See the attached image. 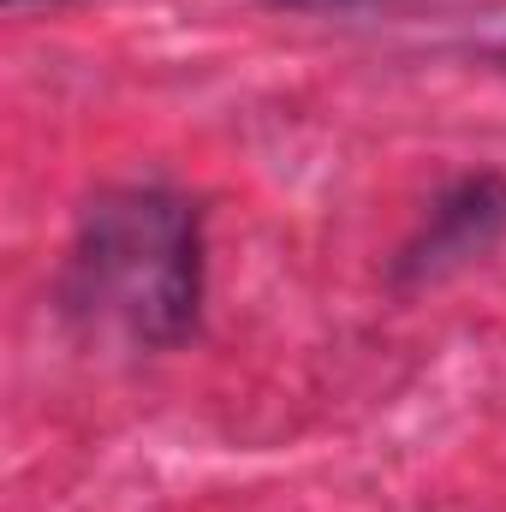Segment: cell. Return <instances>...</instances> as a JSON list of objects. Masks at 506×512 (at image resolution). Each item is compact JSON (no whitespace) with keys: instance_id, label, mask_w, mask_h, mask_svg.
<instances>
[{"instance_id":"obj_2","label":"cell","mask_w":506,"mask_h":512,"mask_svg":"<svg viewBox=\"0 0 506 512\" xmlns=\"http://www.w3.org/2000/svg\"><path fill=\"white\" fill-rule=\"evenodd\" d=\"M501 239H506V179L501 173H465L429 203L417 233L399 245L393 280H447V274L483 262Z\"/></svg>"},{"instance_id":"obj_1","label":"cell","mask_w":506,"mask_h":512,"mask_svg":"<svg viewBox=\"0 0 506 512\" xmlns=\"http://www.w3.org/2000/svg\"><path fill=\"white\" fill-rule=\"evenodd\" d=\"M60 304L137 346H173L203 304V221L167 185L102 191L66 251Z\"/></svg>"},{"instance_id":"obj_3","label":"cell","mask_w":506,"mask_h":512,"mask_svg":"<svg viewBox=\"0 0 506 512\" xmlns=\"http://www.w3.org/2000/svg\"><path fill=\"white\" fill-rule=\"evenodd\" d=\"M274 6H292V12H316V6H364V0H274Z\"/></svg>"},{"instance_id":"obj_4","label":"cell","mask_w":506,"mask_h":512,"mask_svg":"<svg viewBox=\"0 0 506 512\" xmlns=\"http://www.w3.org/2000/svg\"><path fill=\"white\" fill-rule=\"evenodd\" d=\"M6 6L18 12V6H60V0H6Z\"/></svg>"}]
</instances>
